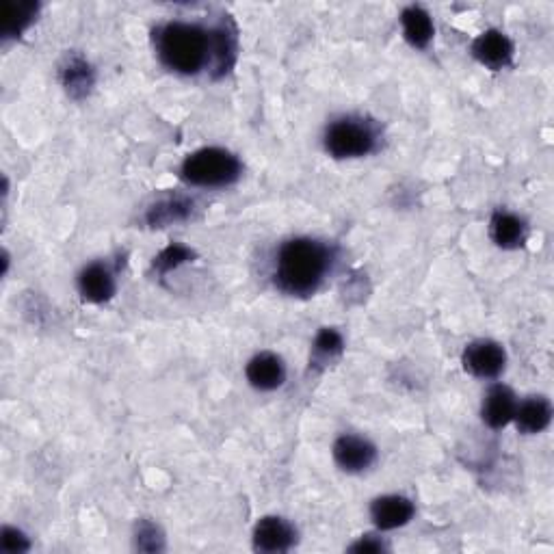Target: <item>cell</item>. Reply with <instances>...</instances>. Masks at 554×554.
<instances>
[{"instance_id":"ba28073f","label":"cell","mask_w":554,"mask_h":554,"mask_svg":"<svg viewBox=\"0 0 554 554\" xmlns=\"http://www.w3.org/2000/svg\"><path fill=\"white\" fill-rule=\"evenodd\" d=\"M472 57L485 68L496 72L509 68L513 57H516V48H513V42L503 31L487 29L472 42Z\"/></svg>"},{"instance_id":"5bb4252c","label":"cell","mask_w":554,"mask_h":554,"mask_svg":"<svg viewBox=\"0 0 554 554\" xmlns=\"http://www.w3.org/2000/svg\"><path fill=\"white\" fill-rule=\"evenodd\" d=\"M513 422H516L518 431L524 435L542 433L550 427V422H552V405L546 397L524 399L516 407Z\"/></svg>"},{"instance_id":"7c38bea8","label":"cell","mask_w":554,"mask_h":554,"mask_svg":"<svg viewBox=\"0 0 554 554\" xmlns=\"http://www.w3.org/2000/svg\"><path fill=\"white\" fill-rule=\"evenodd\" d=\"M115 277L102 262H91L78 273V293L89 303H107L115 295Z\"/></svg>"},{"instance_id":"ffe728a7","label":"cell","mask_w":554,"mask_h":554,"mask_svg":"<svg viewBox=\"0 0 554 554\" xmlns=\"http://www.w3.org/2000/svg\"><path fill=\"white\" fill-rule=\"evenodd\" d=\"M195 258V252L191 247L182 245V243H171L167 245L161 254L154 256V262H152V269L165 277L167 273L180 269L182 265H187V262H193Z\"/></svg>"},{"instance_id":"603a6c76","label":"cell","mask_w":554,"mask_h":554,"mask_svg":"<svg viewBox=\"0 0 554 554\" xmlns=\"http://www.w3.org/2000/svg\"><path fill=\"white\" fill-rule=\"evenodd\" d=\"M386 544L381 542L379 537L375 535H362L358 542H353L349 546V552H360V554H368V552H384Z\"/></svg>"},{"instance_id":"277c9868","label":"cell","mask_w":554,"mask_h":554,"mask_svg":"<svg viewBox=\"0 0 554 554\" xmlns=\"http://www.w3.org/2000/svg\"><path fill=\"white\" fill-rule=\"evenodd\" d=\"M323 145L329 156L345 161V158H362L375 152L377 130L362 117H340L325 130Z\"/></svg>"},{"instance_id":"d6986e66","label":"cell","mask_w":554,"mask_h":554,"mask_svg":"<svg viewBox=\"0 0 554 554\" xmlns=\"http://www.w3.org/2000/svg\"><path fill=\"white\" fill-rule=\"evenodd\" d=\"M37 11H39V5L29 3V0H24V3H9L5 7V16H3L5 18L3 37H20L37 18Z\"/></svg>"},{"instance_id":"8fae6325","label":"cell","mask_w":554,"mask_h":554,"mask_svg":"<svg viewBox=\"0 0 554 554\" xmlns=\"http://www.w3.org/2000/svg\"><path fill=\"white\" fill-rule=\"evenodd\" d=\"M516 407H518V399L516 394H513V390L503 384H496L487 390L483 399V407H481L483 422L494 431L505 429L509 422H513Z\"/></svg>"},{"instance_id":"7a4b0ae2","label":"cell","mask_w":554,"mask_h":554,"mask_svg":"<svg viewBox=\"0 0 554 554\" xmlns=\"http://www.w3.org/2000/svg\"><path fill=\"white\" fill-rule=\"evenodd\" d=\"M156 55L167 70L195 76L213 68V29L191 22H167L154 33Z\"/></svg>"},{"instance_id":"8992f818","label":"cell","mask_w":554,"mask_h":554,"mask_svg":"<svg viewBox=\"0 0 554 554\" xmlns=\"http://www.w3.org/2000/svg\"><path fill=\"white\" fill-rule=\"evenodd\" d=\"M334 461L338 464L340 470L358 474L371 468L377 459V448L371 440L362 438V435H340V438L334 442Z\"/></svg>"},{"instance_id":"ac0fdd59","label":"cell","mask_w":554,"mask_h":554,"mask_svg":"<svg viewBox=\"0 0 554 554\" xmlns=\"http://www.w3.org/2000/svg\"><path fill=\"white\" fill-rule=\"evenodd\" d=\"M342 351H345V338H342V334L334 327H323L312 342L310 371H323V368L340 358Z\"/></svg>"},{"instance_id":"44dd1931","label":"cell","mask_w":554,"mask_h":554,"mask_svg":"<svg viewBox=\"0 0 554 554\" xmlns=\"http://www.w3.org/2000/svg\"><path fill=\"white\" fill-rule=\"evenodd\" d=\"M135 548L141 552L165 550V535L161 531V526L150 520H141L135 529Z\"/></svg>"},{"instance_id":"2e32d148","label":"cell","mask_w":554,"mask_h":554,"mask_svg":"<svg viewBox=\"0 0 554 554\" xmlns=\"http://www.w3.org/2000/svg\"><path fill=\"white\" fill-rule=\"evenodd\" d=\"M401 26H403L405 42L412 48L425 50L433 42L435 26H433V20L429 13L422 7H418V5L405 7L401 13Z\"/></svg>"},{"instance_id":"3957f363","label":"cell","mask_w":554,"mask_h":554,"mask_svg":"<svg viewBox=\"0 0 554 554\" xmlns=\"http://www.w3.org/2000/svg\"><path fill=\"white\" fill-rule=\"evenodd\" d=\"M243 174V165L230 150L202 148L182 161L180 178L191 187L219 189L230 187Z\"/></svg>"},{"instance_id":"30bf717a","label":"cell","mask_w":554,"mask_h":554,"mask_svg":"<svg viewBox=\"0 0 554 554\" xmlns=\"http://www.w3.org/2000/svg\"><path fill=\"white\" fill-rule=\"evenodd\" d=\"M245 377L252 388L260 392H273L284 386L286 366L280 355H275L271 351H262L247 362Z\"/></svg>"},{"instance_id":"5b68a950","label":"cell","mask_w":554,"mask_h":554,"mask_svg":"<svg viewBox=\"0 0 554 554\" xmlns=\"http://www.w3.org/2000/svg\"><path fill=\"white\" fill-rule=\"evenodd\" d=\"M461 364L472 377L496 379L507 366V351L494 340H474L464 349Z\"/></svg>"},{"instance_id":"52a82bcc","label":"cell","mask_w":554,"mask_h":554,"mask_svg":"<svg viewBox=\"0 0 554 554\" xmlns=\"http://www.w3.org/2000/svg\"><path fill=\"white\" fill-rule=\"evenodd\" d=\"M252 544L256 552L277 554L288 552L297 544L295 526L280 516H267L254 526Z\"/></svg>"},{"instance_id":"4fadbf2b","label":"cell","mask_w":554,"mask_h":554,"mask_svg":"<svg viewBox=\"0 0 554 554\" xmlns=\"http://www.w3.org/2000/svg\"><path fill=\"white\" fill-rule=\"evenodd\" d=\"M193 215V202L189 197L184 195H167L161 197V200H156L154 204H150V208L145 210V223H148L150 228L161 230V228H169L176 226V223L187 221Z\"/></svg>"},{"instance_id":"9c48e42d","label":"cell","mask_w":554,"mask_h":554,"mask_svg":"<svg viewBox=\"0 0 554 554\" xmlns=\"http://www.w3.org/2000/svg\"><path fill=\"white\" fill-rule=\"evenodd\" d=\"M416 513L414 503L407 496L388 494L379 496L371 505V520L379 531H394L410 524Z\"/></svg>"},{"instance_id":"9a60e30c","label":"cell","mask_w":554,"mask_h":554,"mask_svg":"<svg viewBox=\"0 0 554 554\" xmlns=\"http://www.w3.org/2000/svg\"><path fill=\"white\" fill-rule=\"evenodd\" d=\"M61 85L70 98L83 100L96 85V72L83 57H72L61 68Z\"/></svg>"},{"instance_id":"6da1fadb","label":"cell","mask_w":554,"mask_h":554,"mask_svg":"<svg viewBox=\"0 0 554 554\" xmlns=\"http://www.w3.org/2000/svg\"><path fill=\"white\" fill-rule=\"evenodd\" d=\"M334 252L323 241L297 236L286 241L275 256V288L290 297H310L321 288L332 269Z\"/></svg>"},{"instance_id":"e0dca14e","label":"cell","mask_w":554,"mask_h":554,"mask_svg":"<svg viewBox=\"0 0 554 554\" xmlns=\"http://www.w3.org/2000/svg\"><path fill=\"white\" fill-rule=\"evenodd\" d=\"M490 236L500 249H518L526 241V223L507 210H496L490 221Z\"/></svg>"},{"instance_id":"7402d4cb","label":"cell","mask_w":554,"mask_h":554,"mask_svg":"<svg viewBox=\"0 0 554 554\" xmlns=\"http://www.w3.org/2000/svg\"><path fill=\"white\" fill-rule=\"evenodd\" d=\"M0 550L7 554H20V552H29L31 542L20 529H13V526H5L3 533H0Z\"/></svg>"}]
</instances>
